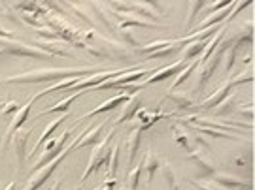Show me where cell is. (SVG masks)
Returning <instances> with one entry per match:
<instances>
[{
    "label": "cell",
    "mask_w": 255,
    "mask_h": 190,
    "mask_svg": "<svg viewBox=\"0 0 255 190\" xmlns=\"http://www.w3.org/2000/svg\"><path fill=\"white\" fill-rule=\"evenodd\" d=\"M78 139H80V134H78V137H74L68 147H64L63 153L59 154L55 160H51L49 164H46L44 168L36 170V172H34V175H30V177H28V181L25 183L23 190H38V189H40V187H42V185H44V183H46L47 179L53 175L55 170H57V168H59V166L64 162V158H66V156H68V154H70L74 149H76V145H78Z\"/></svg>",
    "instance_id": "3"
},
{
    "label": "cell",
    "mask_w": 255,
    "mask_h": 190,
    "mask_svg": "<svg viewBox=\"0 0 255 190\" xmlns=\"http://www.w3.org/2000/svg\"><path fill=\"white\" fill-rule=\"evenodd\" d=\"M212 38V36H210ZM210 38H199V40H193V42H189L187 46L183 47L182 51H183V57H182V61L183 63H187V61H191V59H199V55L204 51V47H206V44H208V40Z\"/></svg>",
    "instance_id": "25"
},
{
    "label": "cell",
    "mask_w": 255,
    "mask_h": 190,
    "mask_svg": "<svg viewBox=\"0 0 255 190\" xmlns=\"http://www.w3.org/2000/svg\"><path fill=\"white\" fill-rule=\"evenodd\" d=\"M159 172L163 175L164 185L168 187V190H178V181H176V172H174L172 164L170 162H161Z\"/></svg>",
    "instance_id": "29"
},
{
    "label": "cell",
    "mask_w": 255,
    "mask_h": 190,
    "mask_svg": "<svg viewBox=\"0 0 255 190\" xmlns=\"http://www.w3.org/2000/svg\"><path fill=\"white\" fill-rule=\"evenodd\" d=\"M76 190H80V187H78V189H76Z\"/></svg>",
    "instance_id": "43"
},
{
    "label": "cell",
    "mask_w": 255,
    "mask_h": 190,
    "mask_svg": "<svg viewBox=\"0 0 255 190\" xmlns=\"http://www.w3.org/2000/svg\"><path fill=\"white\" fill-rule=\"evenodd\" d=\"M166 98L172 100L174 106L180 111H193V109H197V102H195L191 92L187 91H170L166 94Z\"/></svg>",
    "instance_id": "21"
},
{
    "label": "cell",
    "mask_w": 255,
    "mask_h": 190,
    "mask_svg": "<svg viewBox=\"0 0 255 190\" xmlns=\"http://www.w3.org/2000/svg\"><path fill=\"white\" fill-rule=\"evenodd\" d=\"M185 64L183 61H176L174 64H168V66H164V68H159V70H155L151 75H147L146 81L140 83L142 87H146V85H151V83H159V81H164V79H168V77H176L180 70L185 68Z\"/></svg>",
    "instance_id": "12"
},
{
    "label": "cell",
    "mask_w": 255,
    "mask_h": 190,
    "mask_svg": "<svg viewBox=\"0 0 255 190\" xmlns=\"http://www.w3.org/2000/svg\"><path fill=\"white\" fill-rule=\"evenodd\" d=\"M187 158L199 168V172H201L204 177H210V175L214 177V175L218 173L216 172V160H214L202 147H193L191 151L187 153Z\"/></svg>",
    "instance_id": "9"
},
{
    "label": "cell",
    "mask_w": 255,
    "mask_h": 190,
    "mask_svg": "<svg viewBox=\"0 0 255 190\" xmlns=\"http://www.w3.org/2000/svg\"><path fill=\"white\" fill-rule=\"evenodd\" d=\"M114 189H116V179H112V177H108V175H106L104 183H102L101 187H97L95 190H114Z\"/></svg>",
    "instance_id": "36"
},
{
    "label": "cell",
    "mask_w": 255,
    "mask_h": 190,
    "mask_svg": "<svg viewBox=\"0 0 255 190\" xmlns=\"http://www.w3.org/2000/svg\"><path fill=\"white\" fill-rule=\"evenodd\" d=\"M206 6V2H202V0H193V2H189L187 4V19H185V28H189L193 25V21H195V17H197V13L201 11L202 8Z\"/></svg>",
    "instance_id": "33"
},
{
    "label": "cell",
    "mask_w": 255,
    "mask_h": 190,
    "mask_svg": "<svg viewBox=\"0 0 255 190\" xmlns=\"http://www.w3.org/2000/svg\"><path fill=\"white\" fill-rule=\"evenodd\" d=\"M159 166H161V160H159V156L153 153V149H146V154H144V158H142V170L146 172L147 187L153 185V177H155V173L159 172Z\"/></svg>",
    "instance_id": "22"
},
{
    "label": "cell",
    "mask_w": 255,
    "mask_h": 190,
    "mask_svg": "<svg viewBox=\"0 0 255 190\" xmlns=\"http://www.w3.org/2000/svg\"><path fill=\"white\" fill-rule=\"evenodd\" d=\"M155 70L151 68H132V70H128L127 73H123V75H118V77H114V79H110V81L102 83L99 87H95L93 91H104V89H119V87H123V85H130V83L138 81V79H142L144 75H151Z\"/></svg>",
    "instance_id": "7"
},
{
    "label": "cell",
    "mask_w": 255,
    "mask_h": 190,
    "mask_svg": "<svg viewBox=\"0 0 255 190\" xmlns=\"http://www.w3.org/2000/svg\"><path fill=\"white\" fill-rule=\"evenodd\" d=\"M30 109H32V104H30V100H28L27 104H23L21 108L15 111V115L11 117V121H9L8 128H6V143H9V139H11V136L17 132L19 128H23V125H25V121L28 119V115H30Z\"/></svg>",
    "instance_id": "13"
},
{
    "label": "cell",
    "mask_w": 255,
    "mask_h": 190,
    "mask_svg": "<svg viewBox=\"0 0 255 190\" xmlns=\"http://www.w3.org/2000/svg\"><path fill=\"white\" fill-rule=\"evenodd\" d=\"M142 160H140V164L138 166H134L130 172H128L127 175V183H125V187H127L128 190H138V185H140V177H142Z\"/></svg>",
    "instance_id": "31"
},
{
    "label": "cell",
    "mask_w": 255,
    "mask_h": 190,
    "mask_svg": "<svg viewBox=\"0 0 255 190\" xmlns=\"http://www.w3.org/2000/svg\"><path fill=\"white\" fill-rule=\"evenodd\" d=\"M221 61H223V49L218 46L216 53L212 55L206 63H202L201 68H199V72H197V83H195V92H197V94H202V92H204L208 81L212 79V75L218 72Z\"/></svg>",
    "instance_id": "6"
},
{
    "label": "cell",
    "mask_w": 255,
    "mask_h": 190,
    "mask_svg": "<svg viewBox=\"0 0 255 190\" xmlns=\"http://www.w3.org/2000/svg\"><path fill=\"white\" fill-rule=\"evenodd\" d=\"M61 181H63V179H57V181L53 183V187H51L49 190H61Z\"/></svg>",
    "instance_id": "39"
},
{
    "label": "cell",
    "mask_w": 255,
    "mask_h": 190,
    "mask_svg": "<svg viewBox=\"0 0 255 190\" xmlns=\"http://www.w3.org/2000/svg\"><path fill=\"white\" fill-rule=\"evenodd\" d=\"M170 117V115H166V113H163L161 109H155V111H149V109L146 108H140L136 111V115L132 119H136V127L144 132V130H147V128H151L157 123V121H161V119H166Z\"/></svg>",
    "instance_id": "14"
},
{
    "label": "cell",
    "mask_w": 255,
    "mask_h": 190,
    "mask_svg": "<svg viewBox=\"0 0 255 190\" xmlns=\"http://www.w3.org/2000/svg\"><path fill=\"white\" fill-rule=\"evenodd\" d=\"M21 108L17 100H6V102H0V113L2 115H8V113H15Z\"/></svg>",
    "instance_id": "34"
},
{
    "label": "cell",
    "mask_w": 255,
    "mask_h": 190,
    "mask_svg": "<svg viewBox=\"0 0 255 190\" xmlns=\"http://www.w3.org/2000/svg\"><path fill=\"white\" fill-rule=\"evenodd\" d=\"M104 128H106V123H104V121H102V123H99V125H95V127L83 128L82 132H80V139H78L76 149L95 147V145L102 139V132H104Z\"/></svg>",
    "instance_id": "10"
},
{
    "label": "cell",
    "mask_w": 255,
    "mask_h": 190,
    "mask_svg": "<svg viewBox=\"0 0 255 190\" xmlns=\"http://www.w3.org/2000/svg\"><path fill=\"white\" fill-rule=\"evenodd\" d=\"M106 166H108V177L116 179L118 170H119V143L112 145V153H110V158Z\"/></svg>",
    "instance_id": "30"
},
{
    "label": "cell",
    "mask_w": 255,
    "mask_h": 190,
    "mask_svg": "<svg viewBox=\"0 0 255 190\" xmlns=\"http://www.w3.org/2000/svg\"><path fill=\"white\" fill-rule=\"evenodd\" d=\"M225 30H227V28H225V25H221V28H219L218 32L210 38L208 44H206V47H204V51H202L201 57H199V63H201V64L206 63L210 57L216 53V49H218V46L221 44V40L225 38Z\"/></svg>",
    "instance_id": "24"
},
{
    "label": "cell",
    "mask_w": 255,
    "mask_h": 190,
    "mask_svg": "<svg viewBox=\"0 0 255 190\" xmlns=\"http://www.w3.org/2000/svg\"><path fill=\"white\" fill-rule=\"evenodd\" d=\"M11 36H13V34H11V30H8V28L0 23V38H8V40H9Z\"/></svg>",
    "instance_id": "37"
},
{
    "label": "cell",
    "mask_w": 255,
    "mask_h": 190,
    "mask_svg": "<svg viewBox=\"0 0 255 190\" xmlns=\"http://www.w3.org/2000/svg\"><path fill=\"white\" fill-rule=\"evenodd\" d=\"M68 117H70V113H63V115H59L57 119H53V121H49V123H47V127L44 128L42 136L38 137V141H36V145H34V149H32V153L28 154L30 158H32V156H36V154L40 153V151H42V145L46 143L47 139H51V136H53L55 130H57V128L61 127V125H63V123H64V121H66Z\"/></svg>",
    "instance_id": "15"
},
{
    "label": "cell",
    "mask_w": 255,
    "mask_h": 190,
    "mask_svg": "<svg viewBox=\"0 0 255 190\" xmlns=\"http://www.w3.org/2000/svg\"><path fill=\"white\" fill-rule=\"evenodd\" d=\"M0 59H4V57H2V53H0Z\"/></svg>",
    "instance_id": "41"
},
{
    "label": "cell",
    "mask_w": 255,
    "mask_h": 190,
    "mask_svg": "<svg viewBox=\"0 0 255 190\" xmlns=\"http://www.w3.org/2000/svg\"><path fill=\"white\" fill-rule=\"evenodd\" d=\"M237 6V0H231V4H229L227 8L219 9V11H214V13H208L206 17L202 19L201 23L195 27V30L193 32H201V30H206V28H212V27H218V25H221L225 19L231 15V11H233V8Z\"/></svg>",
    "instance_id": "11"
},
{
    "label": "cell",
    "mask_w": 255,
    "mask_h": 190,
    "mask_svg": "<svg viewBox=\"0 0 255 190\" xmlns=\"http://www.w3.org/2000/svg\"><path fill=\"white\" fill-rule=\"evenodd\" d=\"M199 66H201L199 59H197V61H193V63H189V64H185V68H183V70H180V72H178V75H176V77L172 79L170 87H168V92L176 91L180 85H183V81H187V79H189V75H191V73L195 72Z\"/></svg>",
    "instance_id": "27"
},
{
    "label": "cell",
    "mask_w": 255,
    "mask_h": 190,
    "mask_svg": "<svg viewBox=\"0 0 255 190\" xmlns=\"http://www.w3.org/2000/svg\"><path fill=\"white\" fill-rule=\"evenodd\" d=\"M80 79H83V77L76 75V77H66V79H61V81H57V83H53V85H49V87H47V89H44V91L36 92L32 98H28V100H30V104L34 106L38 100L44 98V96H47V94H53V92H59V91H68V89H70V87H74V85L80 81Z\"/></svg>",
    "instance_id": "16"
},
{
    "label": "cell",
    "mask_w": 255,
    "mask_h": 190,
    "mask_svg": "<svg viewBox=\"0 0 255 190\" xmlns=\"http://www.w3.org/2000/svg\"><path fill=\"white\" fill-rule=\"evenodd\" d=\"M102 72L93 66H82V68H38V70H28L23 73L8 75L4 77L2 83H17V85H27V83H47V81H61L66 77H89L95 73Z\"/></svg>",
    "instance_id": "1"
},
{
    "label": "cell",
    "mask_w": 255,
    "mask_h": 190,
    "mask_svg": "<svg viewBox=\"0 0 255 190\" xmlns=\"http://www.w3.org/2000/svg\"><path fill=\"white\" fill-rule=\"evenodd\" d=\"M85 92H89V91H78V92H70L66 98H63V100H59L55 106H51V108H47V109H44L42 113H38L36 115V119H40V117H44V115H51V113H68L70 111V104H74L76 100L80 98V96H83Z\"/></svg>",
    "instance_id": "19"
},
{
    "label": "cell",
    "mask_w": 255,
    "mask_h": 190,
    "mask_svg": "<svg viewBox=\"0 0 255 190\" xmlns=\"http://www.w3.org/2000/svg\"><path fill=\"white\" fill-rule=\"evenodd\" d=\"M114 136H116V127L110 128L108 134H104L101 141L93 147V153H91V156H89V162H87V166H85V170H83V173H82V177H80L82 185L91 177L93 173H97L102 166L108 164L110 153H112V139H114Z\"/></svg>",
    "instance_id": "2"
},
{
    "label": "cell",
    "mask_w": 255,
    "mask_h": 190,
    "mask_svg": "<svg viewBox=\"0 0 255 190\" xmlns=\"http://www.w3.org/2000/svg\"><path fill=\"white\" fill-rule=\"evenodd\" d=\"M140 108H142V96H140V94H132V96L123 104V111H121L118 115V119L114 121V125L118 127V125H123V123L130 121V119L136 115V111Z\"/></svg>",
    "instance_id": "18"
},
{
    "label": "cell",
    "mask_w": 255,
    "mask_h": 190,
    "mask_svg": "<svg viewBox=\"0 0 255 190\" xmlns=\"http://www.w3.org/2000/svg\"><path fill=\"white\" fill-rule=\"evenodd\" d=\"M32 134V128H19L17 132L11 136L9 143L13 145V154H15V160H17V170L23 172L25 170V162H27L28 154H27V141Z\"/></svg>",
    "instance_id": "8"
},
{
    "label": "cell",
    "mask_w": 255,
    "mask_h": 190,
    "mask_svg": "<svg viewBox=\"0 0 255 190\" xmlns=\"http://www.w3.org/2000/svg\"><path fill=\"white\" fill-rule=\"evenodd\" d=\"M2 190H17V183H15V181H9L8 185H6V187H4Z\"/></svg>",
    "instance_id": "38"
},
{
    "label": "cell",
    "mask_w": 255,
    "mask_h": 190,
    "mask_svg": "<svg viewBox=\"0 0 255 190\" xmlns=\"http://www.w3.org/2000/svg\"><path fill=\"white\" fill-rule=\"evenodd\" d=\"M240 106H242V108H238V111H240L242 115H246L248 121L252 123V121H254V106H252V102L246 104V106H244V104H240Z\"/></svg>",
    "instance_id": "35"
},
{
    "label": "cell",
    "mask_w": 255,
    "mask_h": 190,
    "mask_svg": "<svg viewBox=\"0 0 255 190\" xmlns=\"http://www.w3.org/2000/svg\"><path fill=\"white\" fill-rule=\"evenodd\" d=\"M0 53L2 57H21V59H38V61H51L55 57L38 49V47L27 46L23 42H17L13 38H0Z\"/></svg>",
    "instance_id": "4"
},
{
    "label": "cell",
    "mask_w": 255,
    "mask_h": 190,
    "mask_svg": "<svg viewBox=\"0 0 255 190\" xmlns=\"http://www.w3.org/2000/svg\"><path fill=\"white\" fill-rule=\"evenodd\" d=\"M130 98L128 94H118V96H114V98H110V100H106V102H102L99 108H95V109H91L89 113H85L80 121H85V119H89V117H95V115H101V113H104V111H112V109H116V108H119V106H123L127 100Z\"/></svg>",
    "instance_id": "23"
},
{
    "label": "cell",
    "mask_w": 255,
    "mask_h": 190,
    "mask_svg": "<svg viewBox=\"0 0 255 190\" xmlns=\"http://www.w3.org/2000/svg\"><path fill=\"white\" fill-rule=\"evenodd\" d=\"M214 183L225 190H244L252 187V183L242 181L237 175H229V173H216L214 175Z\"/></svg>",
    "instance_id": "20"
},
{
    "label": "cell",
    "mask_w": 255,
    "mask_h": 190,
    "mask_svg": "<svg viewBox=\"0 0 255 190\" xmlns=\"http://www.w3.org/2000/svg\"><path fill=\"white\" fill-rule=\"evenodd\" d=\"M140 141H142V130L140 128H132L128 132L127 137V154H128V164H134V158H136V153L140 149Z\"/></svg>",
    "instance_id": "26"
},
{
    "label": "cell",
    "mask_w": 255,
    "mask_h": 190,
    "mask_svg": "<svg viewBox=\"0 0 255 190\" xmlns=\"http://www.w3.org/2000/svg\"><path fill=\"white\" fill-rule=\"evenodd\" d=\"M233 89H235V87H233V83L227 79V81L223 83V85H221V87H219V89L214 92V94H210L206 100H202V102L199 104V106H197V108H199V109H212V108H216V106H219V104H221V102H223V100L227 98L229 94L233 92Z\"/></svg>",
    "instance_id": "17"
},
{
    "label": "cell",
    "mask_w": 255,
    "mask_h": 190,
    "mask_svg": "<svg viewBox=\"0 0 255 190\" xmlns=\"http://www.w3.org/2000/svg\"><path fill=\"white\" fill-rule=\"evenodd\" d=\"M119 190H128V189H127V187H125V185H123V187H121V189H119Z\"/></svg>",
    "instance_id": "40"
},
{
    "label": "cell",
    "mask_w": 255,
    "mask_h": 190,
    "mask_svg": "<svg viewBox=\"0 0 255 190\" xmlns=\"http://www.w3.org/2000/svg\"><path fill=\"white\" fill-rule=\"evenodd\" d=\"M0 9H2V4H0Z\"/></svg>",
    "instance_id": "42"
},
{
    "label": "cell",
    "mask_w": 255,
    "mask_h": 190,
    "mask_svg": "<svg viewBox=\"0 0 255 190\" xmlns=\"http://www.w3.org/2000/svg\"><path fill=\"white\" fill-rule=\"evenodd\" d=\"M235 98H237V94H235V91H233L227 96V98H225L223 102H221V104H219L221 108L214 109V113H216V115H219V117H225V115H229V113L235 109V106H237V104H235Z\"/></svg>",
    "instance_id": "32"
},
{
    "label": "cell",
    "mask_w": 255,
    "mask_h": 190,
    "mask_svg": "<svg viewBox=\"0 0 255 190\" xmlns=\"http://www.w3.org/2000/svg\"><path fill=\"white\" fill-rule=\"evenodd\" d=\"M172 136H174V141L180 145L182 149H185L187 153L193 149L191 136L187 134V130L183 128V125H174V127H172Z\"/></svg>",
    "instance_id": "28"
},
{
    "label": "cell",
    "mask_w": 255,
    "mask_h": 190,
    "mask_svg": "<svg viewBox=\"0 0 255 190\" xmlns=\"http://www.w3.org/2000/svg\"><path fill=\"white\" fill-rule=\"evenodd\" d=\"M72 132H74V128H66L63 134H59L57 137L47 139L46 143L42 145L44 149L40 151V156H36V160H34V172H36V170H40V168H44L46 164H49L51 160H55V158L61 154L63 147L70 141Z\"/></svg>",
    "instance_id": "5"
}]
</instances>
